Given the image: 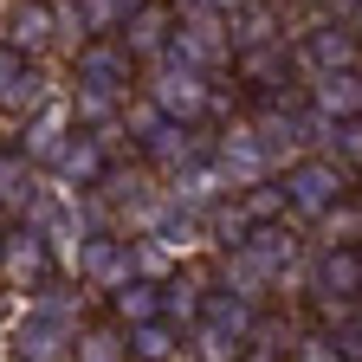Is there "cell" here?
<instances>
[{"label": "cell", "instance_id": "35", "mask_svg": "<svg viewBox=\"0 0 362 362\" xmlns=\"http://www.w3.org/2000/svg\"><path fill=\"white\" fill-rule=\"evenodd\" d=\"M356 304H362V298H356Z\"/></svg>", "mask_w": 362, "mask_h": 362}, {"label": "cell", "instance_id": "14", "mask_svg": "<svg viewBox=\"0 0 362 362\" xmlns=\"http://www.w3.org/2000/svg\"><path fill=\"white\" fill-rule=\"evenodd\" d=\"M207 149H214V143H207V136H201L194 123H175V117H168V123H162V129H156V136H149V143L136 149V156H143V162H149V168H156V175L168 181L175 168H188V162H201Z\"/></svg>", "mask_w": 362, "mask_h": 362}, {"label": "cell", "instance_id": "2", "mask_svg": "<svg viewBox=\"0 0 362 362\" xmlns=\"http://www.w3.org/2000/svg\"><path fill=\"white\" fill-rule=\"evenodd\" d=\"M285 201H291V220H324L343 194H349V168L337 162V156H324V149H310V156H291L285 162Z\"/></svg>", "mask_w": 362, "mask_h": 362}, {"label": "cell", "instance_id": "18", "mask_svg": "<svg viewBox=\"0 0 362 362\" xmlns=\"http://www.w3.org/2000/svg\"><path fill=\"white\" fill-rule=\"evenodd\" d=\"M175 356H188V337H181L168 317L129 324V362H175Z\"/></svg>", "mask_w": 362, "mask_h": 362}, {"label": "cell", "instance_id": "13", "mask_svg": "<svg viewBox=\"0 0 362 362\" xmlns=\"http://www.w3.org/2000/svg\"><path fill=\"white\" fill-rule=\"evenodd\" d=\"M78 129V117H71V98H45L39 110H26V136H20V156L26 162H52L59 149H65V136Z\"/></svg>", "mask_w": 362, "mask_h": 362}, {"label": "cell", "instance_id": "19", "mask_svg": "<svg viewBox=\"0 0 362 362\" xmlns=\"http://www.w3.org/2000/svg\"><path fill=\"white\" fill-rule=\"evenodd\" d=\"M65 362H129V330L117 324V317L110 324H78Z\"/></svg>", "mask_w": 362, "mask_h": 362}, {"label": "cell", "instance_id": "10", "mask_svg": "<svg viewBox=\"0 0 362 362\" xmlns=\"http://www.w3.org/2000/svg\"><path fill=\"white\" fill-rule=\"evenodd\" d=\"M175 0H143L123 26H117V39H123V52L136 59V65H149V59H162L168 45H175Z\"/></svg>", "mask_w": 362, "mask_h": 362}, {"label": "cell", "instance_id": "3", "mask_svg": "<svg viewBox=\"0 0 362 362\" xmlns=\"http://www.w3.org/2000/svg\"><path fill=\"white\" fill-rule=\"evenodd\" d=\"M65 265L78 272L84 291H104V298H110L117 285H129V279H143V272H136V240L123 233V226H90Z\"/></svg>", "mask_w": 362, "mask_h": 362}, {"label": "cell", "instance_id": "21", "mask_svg": "<svg viewBox=\"0 0 362 362\" xmlns=\"http://www.w3.org/2000/svg\"><path fill=\"white\" fill-rule=\"evenodd\" d=\"M39 201V175L26 156H0V214H26Z\"/></svg>", "mask_w": 362, "mask_h": 362}, {"label": "cell", "instance_id": "7", "mask_svg": "<svg viewBox=\"0 0 362 362\" xmlns=\"http://www.w3.org/2000/svg\"><path fill=\"white\" fill-rule=\"evenodd\" d=\"M52 272H59V252L45 246V233L33 220H20L13 233H0V279H7V285L39 291V285H52Z\"/></svg>", "mask_w": 362, "mask_h": 362}, {"label": "cell", "instance_id": "28", "mask_svg": "<svg viewBox=\"0 0 362 362\" xmlns=\"http://www.w3.org/2000/svg\"><path fill=\"white\" fill-rule=\"evenodd\" d=\"M330 156H337L349 175H362V117H343V123H337V136H330Z\"/></svg>", "mask_w": 362, "mask_h": 362}, {"label": "cell", "instance_id": "33", "mask_svg": "<svg viewBox=\"0 0 362 362\" xmlns=\"http://www.w3.org/2000/svg\"><path fill=\"white\" fill-rule=\"evenodd\" d=\"M7 324H13V304H7V298H0V330H7Z\"/></svg>", "mask_w": 362, "mask_h": 362}, {"label": "cell", "instance_id": "23", "mask_svg": "<svg viewBox=\"0 0 362 362\" xmlns=\"http://www.w3.org/2000/svg\"><path fill=\"white\" fill-rule=\"evenodd\" d=\"M317 240H324V246H356L362 240V201H356V188L317 220Z\"/></svg>", "mask_w": 362, "mask_h": 362}, {"label": "cell", "instance_id": "12", "mask_svg": "<svg viewBox=\"0 0 362 362\" xmlns=\"http://www.w3.org/2000/svg\"><path fill=\"white\" fill-rule=\"evenodd\" d=\"M110 162H117V156H110L90 129H71V136H65V149L45 162V168H52L59 188H78V194H84V188H98V181L110 175Z\"/></svg>", "mask_w": 362, "mask_h": 362}, {"label": "cell", "instance_id": "17", "mask_svg": "<svg viewBox=\"0 0 362 362\" xmlns=\"http://www.w3.org/2000/svg\"><path fill=\"white\" fill-rule=\"evenodd\" d=\"M310 110H324V117H362V65L356 71H317L310 78Z\"/></svg>", "mask_w": 362, "mask_h": 362}, {"label": "cell", "instance_id": "32", "mask_svg": "<svg viewBox=\"0 0 362 362\" xmlns=\"http://www.w3.org/2000/svg\"><path fill=\"white\" fill-rule=\"evenodd\" d=\"M240 362H291V356H279V349H265V343H246V356Z\"/></svg>", "mask_w": 362, "mask_h": 362}, {"label": "cell", "instance_id": "9", "mask_svg": "<svg viewBox=\"0 0 362 362\" xmlns=\"http://www.w3.org/2000/svg\"><path fill=\"white\" fill-rule=\"evenodd\" d=\"M362 65V33L337 26V20H317L298 33V71L317 78V71H356Z\"/></svg>", "mask_w": 362, "mask_h": 362}, {"label": "cell", "instance_id": "29", "mask_svg": "<svg viewBox=\"0 0 362 362\" xmlns=\"http://www.w3.org/2000/svg\"><path fill=\"white\" fill-rule=\"evenodd\" d=\"M324 20H337V26H349V33H362V0H324Z\"/></svg>", "mask_w": 362, "mask_h": 362}, {"label": "cell", "instance_id": "20", "mask_svg": "<svg viewBox=\"0 0 362 362\" xmlns=\"http://www.w3.org/2000/svg\"><path fill=\"white\" fill-rule=\"evenodd\" d=\"M110 317L129 330V324H143V317H162V279H129L110 291Z\"/></svg>", "mask_w": 362, "mask_h": 362}, {"label": "cell", "instance_id": "30", "mask_svg": "<svg viewBox=\"0 0 362 362\" xmlns=\"http://www.w3.org/2000/svg\"><path fill=\"white\" fill-rule=\"evenodd\" d=\"M20 71H26V52H13V45L0 39V90H7V84H13Z\"/></svg>", "mask_w": 362, "mask_h": 362}, {"label": "cell", "instance_id": "6", "mask_svg": "<svg viewBox=\"0 0 362 362\" xmlns=\"http://www.w3.org/2000/svg\"><path fill=\"white\" fill-rule=\"evenodd\" d=\"M214 162H220V175H226V188H233V194L252 188V181H272V175H279V156L265 149V136L252 129V117L214 136Z\"/></svg>", "mask_w": 362, "mask_h": 362}, {"label": "cell", "instance_id": "8", "mask_svg": "<svg viewBox=\"0 0 362 362\" xmlns=\"http://www.w3.org/2000/svg\"><path fill=\"white\" fill-rule=\"evenodd\" d=\"M71 84H84V90H110V98H129L136 59L123 52V39H84L78 52H71Z\"/></svg>", "mask_w": 362, "mask_h": 362}, {"label": "cell", "instance_id": "11", "mask_svg": "<svg viewBox=\"0 0 362 362\" xmlns=\"http://www.w3.org/2000/svg\"><path fill=\"white\" fill-rule=\"evenodd\" d=\"M233 71H240V84H252L259 98H285V78L298 71V45H285V39H259V45H240L233 52Z\"/></svg>", "mask_w": 362, "mask_h": 362}, {"label": "cell", "instance_id": "34", "mask_svg": "<svg viewBox=\"0 0 362 362\" xmlns=\"http://www.w3.org/2000/svg\"><path fill=\"white\" fill-rule=\"evenodd\" d=\"M356 252H362V240H356Z\"/></svg>", "mask_w": 362, "mask_h": 362}, {"label": "cell", "instance_id": "26", "mask_svg": "<svg viewBox=\"0 0 362 362\" xmlns=\"http://www.w3.org/2000/svg\"><path fill=\"white\" fill-rule=\"evenodd\" d=\"M45 98H52V78H45L39 65H26V71H20L7 90H0V104H7V110H39Z\"/></svg>", "mask_w": 362, "mask_h": 362}, {"label": "cell", "instance_id": "27", "mask_svg": "<svg viewBox=\"0 0 362 362\" xmlns=\"http://www.w3.org/2000/svg\"><path fill=\"white\" fill-rule=\"evenodd\" d=\"M175 265H188V259H175V246H162L156 233H136V272L143 279H168Z\"/></svg>", "mask_w": 362, "mask_h": 362}, {"label": "cell", "instance_id": "15", "mask_svg": "<svg viewBox=\"0 0 362 362\" xmlns=\"http://www.w3.org/2000/svg\"><path fill=\"white\" fill-rule=\"evenodd\" d=\"M259 317H265V304H252V298H240V291H226V285H214V279H207V298H201V324H214V330H226V337L252 343Z\"/></svg>", "mask_w": 362, "mask_h": 362}, {"label": "cell", "instance_id": "5", "mask_svg": "<svg viewBox=\"0 0 362 362\" xmlns=\"http://www.w3.org/2000/svg\"><path fill=\"white\" fill-rule=\"evenodd\" d=\"M304 298L317 304H356L362 298V252L356 246H324L317 240L310 259H304Z\"/></svg>", "mask_w": 362, "mask_h": 362}, {"label": "cell", "instance_id": "1", "mask_svg": "<svg viewBox=\"0 0 362 362\" xmlns=\"http://www.w3.org/2000/svg\"><path fill=\"white\" fill-rule=\"evenodd\" d=\"M214 71H201V65H188V59H175V52H162V59H149V71H143V98H156L162 104V117H175V123H201L207 110H214V84H207Z\"/></svg>", "mask_w": 362, "mask_h": 362}, {"label": "cell", "instance_id": "24", "mask_svg": "<svg viewBox=\"0 0 362 362\" xmlns=\"http://www.w3.org/2000/svg\"><path fill=\"white\" fill-rule=\"evenodd\" d=\"M188 356H194V362H240L246 343L226 337V330H214V324H194V330H188Z\"/></svg>", "mask_w": 362, "mask_h": 362}, {"label": "cell", "instance_id": "25", "mask_svg": "<svg viewBox=\"0 0 362 362\" xmlns=\"http://www.w3.org/2000/svg\"><path fill=\"white\" fill-rule=\"evenodd\" d=\"M162 123H168V117H162V104H156V98H143V90H136V98H123V136H129L136 149H143Z\"/></svg>", "mask_w": 362, "mask_h": 362}, {"label": "cell", "instance_id": "4", "mask_svg": "<svg viewBox=\"0 0 362 362\" xmlns=\"http://www.w3.org/2000/svg\"><path fill=\"white\" fill-rule=\"evenodd\" d=\"M175 59H188L201 71H220L233 65V26H226V13H207V7H181L175 13Z\"/></svg>", "mask_w": 362, "mask_h": 362}, {"label": "cell", "instance_id": "22", "mask_svg": "<svg viewBox=\"0 0 362 362\" xmlns=\"http://www.w3.org/2000/svg\"><path fill=\"white\" fill-rule=\"evenodd\" d=\"M240 207H246L252 226H265V220H291V201H285V181H279V175H272V181H252V188H240Z\"/></svg>", "mask_w": 362, "mask_h": 362}, {"label": "cell", "instance_id": "16", "mask_svg": "<svg viewBox=\"0 0 362 362\" xmlns=\"http://www.w3.org/2000/svg\"><path fill=\"white\" fill-rule=\"evenodd\" d=\"M7 45H13V52H26V59L52 52V45H59V20H52V0H20V7L7 13Z\"/></svg>", "mask_w": 362, "mask_h": 362}, {"label": "cell", "instance_id": "31", "mask_svg": "<svg viewBox=\"0 0 362 362\" xmlns=\"http://www.w3.org/2000/svg\"><path fill=\"white\" fill-rule=\"evenodd\" d=\"M175 7H207V13H226V20H233L240 7H252V0H175Z\"/></svg>", "mask_w": 362, "mask_h": 362}]
</instances>
